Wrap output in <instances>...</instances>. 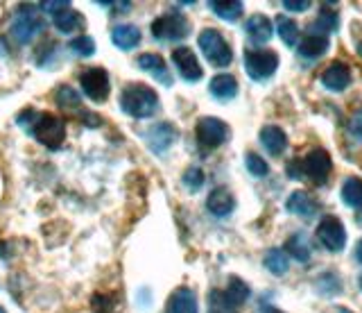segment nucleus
Segmentation results:
<instances>
[{"mask_svg": "<svg viewBox=\"0 0 362 313\" xmlns=\"http://www.w3.org/2000/svg\"><path fill=\"white\" fill-rule=\"evenodd\" d=\"M16 123L28 134H32L41 145H45V148L52 150L62 148V143L66 139V120L54 114H48V111L39 114L34 109H25L23 114H18Z\"/></svg>", "mask_w": 362, "mask_h": 313, "instance_id": "obj_1", "label": "nucleus"}, {"mask_svg": "<svg viewBox=\"0 0 362 313\" xmlns=\"http://www.w3.org/2000/svg\"><path fill=\"white\" fill-rule=\"evenodd\" d=\"M120 109L134 118H150L158 109V96L147 84L141 82L127 84L120 93Z\"/></svg>", "mask_w": 362, "mask_h": 313, "instance_id": "obj_2", "label": "nucleus"}, {"mask_svg": "<svg viewBox=\"0 0 362 313\" xmlns=\"http://www.w3.org/2000/svg\"><path fill=\"white\" fill-rule=\"evenodd\" d=\"M197 43H199V48L204 52V57H206L213 66H220V69H224V66H229L233 62L231 46L226 43V39L220 35L218 30H213V28L202 30Z\"/></svg>", "mask_w": 362, "mask_h": 313, "instance_id": "obj_3", "label": "nucleus"}, {"mask_svg": "<svg viewBox=\"0 0 362 313\" xmlns=\"http://www.w3.org/2000/svg\"><path fill=\"white\" fill-rule=\"evenodd\" d=\"M190 35V23L181 12H168L152 21V37L158 41H181Z\"/></svg>", "mask_w": 362, "mask_h": 313, "instance_id": "obj_4", "label": "nucleus"}, {"mask_svg": "<svg viewBox=\"0 0 362 313\" xmlns=\"http://www.w3.org/2000/svg\"><path fill=\"white\" fill-rule=\"evenodd\" d=\"M45 28V21L37 7H18L11 18V35L18 43H30Z\"/></svg>", "mask_w": 362, "mask_h": 313, "instance_id": "obj_5", "label": "nucleus"}, {"mask_svg": "<svg viewBox=\"0 0 362 313\" xmlns=\"http://www.w3.org/2000/svg\"><path fill=\"white\" fill-rule=\"evenodd\" d=\"M279 69V55L274 50H245V71L254 82H265Z\"/></svg>", "mask_w": 362, "mask_h": 313, "instance_id": "obj_6", "label": "nucleus"}, {"mask_svg": "<svg viewBox=\"0 0 362 313\" xmlns=\"http://www.w3.org/2000/svg\"><path fill=\"white\" fill-rule=\"evenodd\" d=\"M195 134H197V141H199L202 148L213 150V148H220L222 143L229 141L231 132H229V125H226L224 120L215 118V116H204L197 123Z\"/></svg>", "mask_w": 362, "mask_h": 313, "instance_id": "obj_7", "label": "nucleus"}, {"mask_svg": "<svg viewBox=\"0 0 362 313\" xmlns=\"http://www.w3.org/2000/svg\"><path fill=\"white\" fill-rule=\"evenodd\" d=\"M79 84H82V91L88 100L93 103H105L111 93V82H109V73L105 69H88L79 75Z\"/></svg>", "mask_w": 362, "mask_h": 313, "instance_id": "obj_8", "label": "nucleus"}, {"mask_svg": "<svg viewBox=\"0 0 362 313\" xmlns=\"http://www.w3.org/2000/svg\"><path fill=\"white\" fill-rule=\"evenodd\" d=\"M331 171H333V161H331V154L326 150H313L305 154V159L301 161V173H305V177L317 186L328 182Z\"/></svg>", "mask_w": 362, "mask_h": 313, "instance_id": "obj_9", "label": "nucleus"}, {"mask_svg": "<svg viewBox=\"0 0 362 313\" xmlns=\"http://www.w3.org/2000/svg\"><path fill=\"white\" fill-rule=\"evenodd\" d=\"M317 239H320V243L328 252H342L346 245V229L342 220L335 216L322 218L320 227H317Z\"/></svg>", "mask_w": 362, "mask_h": 313, "instance_id": "obj_10", "label": "nucleus"}, {"mask_svg": "<svg viewBox=\"0 0 362 313\" xmlns=\"http://www.w3.org/2000/svg\"><path fill=\"white\" fill-rule=\"evenodd\" d=\"M173 62H175V69L179 71V75L184 77L186 82H199L204 77V71L197 62V55L192 52L188 46H179L173 50Z\"/></svg>", "mask_w": 362, "mask_h": 313, "instance_id": "obj_11", "label": "nucleus"}, {"mask_svg": "<svg viewBox=\"0 0 362 313\" xmlns=\"http://www.w3.org/2000/svg\"><path fill=\"white\" fill-rule=\"evenodd\" d=\"M145 141L154 154H161L170 150V145L177 141V130L175 125H170V123H156V125H152L145 132Z\"/></svg>", "mask_w": 362, "mask_h": 313, "instance_id": "obj_12", "label": "nucleus"}, {"mask_svg": "<svg viewBox=\"0 0 362 313\" xmlns=\"http://www.w3.org/2000/svg\"><path fill=\"white\" fill-rule=\"evenodd\" d=\"M136 64H139L141 71L150 73L156 82H161L165 86L173 84V75H170V71H168V66H165L161 55H156V52H143L141 57L136 59Z\"/></svg>", "mask_w": 362, "mask_h": 313, "instance_id": "obj_13", "label": "nucleus"}, {"mask_svg": "<svg viewBox=\"0 0 362 313\" xmlns=\"http://www.w3.org/2000/svg\"><path fill=\"white\" fill-rule=\"evenodd\" d=\"M206 207H209V211L213 216L224 218L235 209V198H233V193L229 191V188L218 186V188H213V191H211V195L206 200Z\"/></svg>", "mask_w": 362, "mask_h": 313, "instance_id": "obj_14", "label": "nucleus"}, {"mask_svg": "<svg viewBox=\"0 0 362 313\" xmlns=\"http://www.w3.org/2000/svg\"><path fill=\"white\" fill-rule=\"evenodd\" d=\"M322 84L328 89V91H333V93H339V91H344V89L351 84V71H349V66L344 64H333V66H328V69L322 73Z\"/></svg>", "mask_w": 362, "mask_h": 313, "instance_id": "obj_15", "label": "nucleus"}, {"mask_svg": "<svg viewBox=\"0 0 362 313\" xmlns=\"http://www.w3.org/2000/svg\"><path fill=\"white\" fill-rule=\"evenodd\" d=\"M245 32H247V37L256 43V46H260V43H267L272 39V32H274V28H272V21L265 14H254V16L247 18Z\"/></svg>", "mask_w": 362, "mask_h": 313, "instance_id": "obj_16", "label": "nucleus"}, {"mask_svg": "<svg viewBox=\"0 0 362 313\" xmlns=\"http://www.w3.org/2000/svg\"><path fill=\"white\" fill-rule=\"evenodd\" d=\"M168 313H197V295L186 286L177 288L168 300Z\"/></svg>", "mask_w": 362, "mask_h": 313, "instance_id": "obj_17", "label": "nucleus"}, {"mask_svg": "<svg viewBox=\"0 0 362 313\" xmlns=\"http://www.w3.org/2000/svg\"><path fill=\"white\" fill-rule=\"evenodd\" d=\"M288 211L294 216H301V218H313L317 214V209H320V205H317V200L310 195V193H305V191H294L290 198H288V203H286Z\"/></svg>", "mask_w": 362, "mask_h": 313, "instance_id": "obj_18", "label": "nucleus"}, {"mask_svg": "<svg viewBox=\"0 0 362 313\" xmlns=\"http://www.w3.org/2000/svg\"><path fill=\"white\" fill-rule=\"evenodd\" d=\"M141 30L136 28V25H129V23H124V25H116L111 30V41H113V46L120 48V50H134L136 46L141 43Z\"/></svg>", "mask_w": 362, "mask_h": 313, "instance_id": "obj_19", "label": "nucleus"}, {"mask_svg": "<svg viewBox=\"0 0 362 313\" xmlns=\"http://www.w3.org/2000/svg\"><path fill=\"white\" fill-rule=\"evenodd\" d=\"M260 143H263V148L269 154L279 156L283 150L288 148V137L279 125H265L263 130H260Z\"/></svg>", "mask_w": 362, "mask_h": 313, "instance_id": "obj_20", "label": "nucleus"}, {"mask_svg": "<svg viewBox=\"0 0 362 313\" xmlns=\"http://www.w3.org/2000/svg\"><path fill=\"white\" fill-rule=\"evenodd\" d=\"M52 21H54V28L62 32V35H73V32H77V30H82L84 28V16L77 12V9H73V7H66V9H62L59 14H54L52 16Z\"/></svg>", "mask_w": 362, "mask_h": 313, "instance_id": "obj_21", "label": "nucleus"}, {"mask_svg": "<svg viewBox=\"0 0 362 313\" xmlns=\"http://www.w3.org/2000/svg\"><path fill=\"white\" fill-rule=\"evenodd\" d=\"M209 91L213 98H218V100H231L238 96V80L229 73L215 75L209 84Z\"/></svg>", "mask_w": 362, "mask_h": 313, "instance_id": "obj_22", "label": "nucleus"}, {"mask_svg": "<svg viewBox=\"0 0 362 313\" xmlns=\"http://www.w3.org/2000/svg\"><path fill=\"white\" fill-rule=\"evenodd\" d=\"M326 50H328V37H320V35H308L299 46V55L303 59H320Z\"/></svg>", "mask_w": 362, "mask_h": 313, "instance_id": "obj_23", "label": "nucleus"}, {"mask_svg": "<svg viewBox=\"0 0 362 313\" xmlns=\"http://www.w3.org/2000/svg\"><path fill=\"white\" fill-rule=\"evenodd\" d=\"M286 250L290 252V256H294V259L301 261V263L308 261V259H310V254H313L310 241H308V237H305L303 232L292 234V237L288 239V243H286Z\"/></svg>", "mask_w": 362, "mask_h": 313, "instance_id": "obj_24", "label": "nucleus"}, {"mask_svg": "<svg viewBox=\"0 0 362 313\" xmlns=\"http://www.w3.org/2000/svg\"><path fill=\"white\" fill-rule=\"evenodd\" d=\"M339 198L346 207H362V180L360 177H346L342 182V191H339Z\"/></svg>", "mask_w": 362, "mask_h": 313, "instance_id": "obj_25", "label": "nucleus"}, {"mask_svg": "<svg viewBox=\"0 0 362 313\" xmlns=\"http://www.w3.org/2000/svg\"><path fill=\"white\" fill-rule=\"evenodd\" d=\"M209 7L213 9L215 16H220L222 21H229V23L238 21V18L243 16V12H245V5L240 3V0H231V3H220V0H211Z\"/></svg>", "mask_w": 362, "mask_h": 313, "instance_id": "obj_26", "label": "nucleus"}, {"mask_svg": "<svg viewBox=\"0 0 362 313\" xmlns=\"http://www.w3.org/2000/svg\"><path fill=\"white\" fill-rule=\"evenodd\" d=\"M249 295H252V290H249V286L243 282L240 277H231V279H229V286L224 288V297L229 300L235 309H238V307H243L245 302L249 300Z\"/></svg>", "mask_w": 362, "mask_h": 313, "instance_id": "obj_27", "label": "nucleus"}, {"mask_svg": "<svg viewBox=\"0 0 362 313\" xmlns=\"http://www.w3.org/2000/svg\"><path fill=\"white\" fill-rule=\"evenodd\" d=\"M265 268L272 273V275H286L288 273V268H290V259H288V254L274 248V250H267L265 252V259H263Z\"/></svg>", "mask_w": 362, "mask_h": 313, "instance_id": "obj_28", "label": "nucleus"}, {"mask_svg": "<svg viewBox=\"0 0 362 313\" xmlns=\"http://www.w3.org/2000/svg\"><path fill=\"white\" fill-rule=\"evenodd\" d=\"M337 23H339V18H337V12H333V9H322V14L317 16V21L313 23V32L310 35H320V37H326L328 32H335L337 30Z\"/></svg>", "mask_w": 362, "mask_h": 313, "instance_id": "obj_29", "label": "nucleus"}, {"mask_svg": "<svg viewBox=\"0 0 362 313\" xmlns=\"http://www.w3.org/2000/svg\"><path fill=\"white\" fill-rule=\"evenodd\" d=\"M276 32H279V37L281 41L286 43V46H297V41H299V25L294 23L292 18L288 16H279L276 18Z\"/></svg>", "mask_w": 362, "mask_h": 313, "instance_id": "obj_30", "label": "nucleus"}, {"mask_svg": "<svg viewBox=\"0 0 362 313\" xmlns=\"http://www.w3.org/2000/svg\"><path fill=\"white\" fill-rule=\"evenodd\" d=\"M54 100H57V105H59L62 109H66V111H71V109H79V105H82V98L77 96L75 89L66 86V84L57 89Z\"/></svg>", "mask_w": 362, "mask_h": 313, "instance_id": "obj_31", "label": "nucleus"}, {"mask_svg": "<svg viewBox=\"0 0 362 313\" xmlns=\"http://www.w3.org/2000/svg\"><path fill=\"white\" fill-rule=\"evenodd\" d=\"M209 313H238V309L224 297V290H211L209 293Z\"/></svg>", "mask_w": 362, "mask_h": 313, "instance_id": "obj_32", "label": "nucleus"}, {"mask_svg": "<svg viewBox=\"0 0 362 313\" xmlns=\"http://www.w3.org/2000/svg\"><path fill=\"white\" fill-rule=\"evenodd\" d=\"M245 164H247V171L252 173L254 177H265L269 173V166L263 156H258L256 152H247L245 156Z\"/></svg>", "mask_w": 362, "mask_h": 313, "instance_id": "obj_33", "label": "nucleus"}, {"mask_svg": "<svg viewBox=\"0 0 362 313\" xmlns=\"http://www.w3.org/2000/svg\"><path fill=\"white\" fill-rule=\"evenodd\" d=\"M68 46H71V50L77 55V57H90V55L95 52V41L90 39V37H86V35L73 39L71 43H68Z\"/></svg>", "mask_w": 362, "mask_h": 313, "instance_id": "obj_34", "label": "nucleus"}, {"mask_svg": "<svg viewBox=\"0 0 362 313\" xmlns=\"http://www.w3.org/2000/svg\"><path fill=\"white\" fill-rule=\"evenodd\" d=\"M184 186L188 188V191H199V188L204 186V173H202V169H197V166L188 169L184 173Z\"/></svg>", "mask_w": 362, "mask_h": 313, "instance_id": "obj_35", "label": "nucleus"}, {"mask_svg": "<svg viewBox=\"0 0 362 313\" xmlns=\"http://www.w3.org/2000/svg\"><path fill=\"white\" fill-rule=\"evenodd\" d=\"M349 132H351V137H354L356 141H362V109H360V111H356V114L351 116Z\"/></svg>", "mask_w": 362, "mask_h": 313, "instance_id": "obj_36", "label": "nucleus"}, {"mask_svg": "<svg viewBox=\"0 0 362 313\" xmlns=\"http://www.w3.org/2000/svg\"><path fill=\"white\" fill-rule=\"evenodd\" d=\"M283 7L290 12H305V9H310V0H286Z\"/></svg>", "mask_w": 362, "mask_h": 313, "instance_id": "obj_37", "label": "nucleus"}, {"mask_svg": "<svg viewBox=\"0 0 362 313\" xmlns=\"http://www.w3.org/2000/svg\"><path fill=\"white\" fill-rule=\"evenodd\" d=\"M43 7V12H48V14H59L62 12V9H66V7H71V5H68V3H43L41 5Z\"/></svg>", "mask_w": 362, "mask_h": 313, "instance_id": "obj_38", "label": "nucleus"}, {"mask_svg": "<svg viewBox=\"0 0 362 313\" xmlns=\"http://www.w3.org/2000/svg\"><path fill=\"white\" fill-rule=\"evenodd\" d=\"M286 171H288V177H292V180H299V177H301V175H299L301 171H299V164H297V161L288 164V169H286Z\"/></svg>", "mask_w": 362, "mask_h": 313, "instance_id": "obj_39", "label": "nucleus"}, {"mask_svg": "<svg viewBox=\"0 0 362 313\" xmlns=\"http://www.w3.org/2000/svg\"><path fill=\"white\" fill-rule=\"evenodd\" d=\"M356 259H358V263H362V239L358 241V248H356Z\"/></svg>", "mask_w": 362, "mask_h": 313, "instance_id": "obj_40", "label": "nucleus"}, {"mask_svg": "<svg viewBox=\"0 0 362 313\" xmlns=\"http://www.w3.org/2000/svg\"><path fill=\"white\" fill-rule=\"evenodd\" d=\"M7 55V48H5V39H0V57H5Z\"/></svg>", "mask_w": 362, "mask_h": 313, "instance_id": "obj_41", "label": "nucleus"}, {"mask_svg": "<svg viewBox=\"0 0 362 313\" xmlns=\"http://www.w3.org/2000/svg\"><path fill=\"white\" fill-rule=\"evenodd\" d=\"M265 313H281V311H276V309H269V311H265Z\"/></svg>", "mask_w": 362, "mask_h": 313, "instance_id": "obj_42", "label": "nucleus"}, {"mask_svg": "<svg viewBox=\"0 0 362 313\" xmlns=\"http://www.w3.org/2000/svg\"><path fill=\"white\" fill-rule=\"evenodd\" d=\"M358 286H360V290H362V277L358 279Z\"/></svg>", "mask_w": 362, "mask_h": 313, "instance_id": "obj_43", "label": "nucleus"}, {"mask_svg": "<svg viewBox=\"0 0 362 313\" xmlns=\"http://www.w3.org/2000/svg\"><path fill=\"white\" fill-rule=\"evenodd\" d=\"M339 313H354V311H346V309H342V311H339Z\"/></svg>", "mask_w": 362, "mask_h": 313, "instance_id": "obj_44", "label": "nucleus"}, {"mask_svg": "<svg viewBox=\"0 0 362 313\" xmlns=\"http://www.w3.org/2000/svg\"><path fill=\"white\" fill-rule=\"evenodd\" d=\"M358 52H360V55H362V43H360V46H358Z\"/></svg>", "mask_w": 362, "mask_h": 313, "instance_id": "obj_45", "label": "nucleus"}, {"mask_svg": "<svg viewBox=\"0 0 362 313\" xmlns=\"http://www.w3.org/2000/svg\"><path fill=\"white\" fill-rule=\"evenodd\" d=\"M0 313H7V311H5V309H3V307H0Z\"/></svg>", "mask_w": 362, "mask_h": 313, "instance_id": "obj_46", "label": "nucleus"}]
</instances>
